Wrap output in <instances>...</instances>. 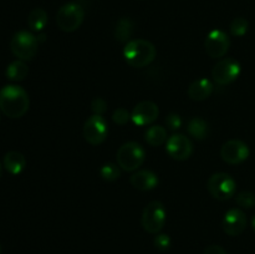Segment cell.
<instances>
[{"mask_svg":"<svg viewBox=\"0 0 255 254\" xmlns=\"http://www.w3.org/2000/svg\"><path fill=\"white\" fill-rule=\"evenodd\" d=\"M187 131L193 138L202 141L209 134V125L202 117H193L187 125Z\"/></svg>","mask_w":255,"mask_h":254,"instance_id":"19","label":"cell"},{"mask_svg":"<svg viewBox=\"0 0 255 254\" xmlns=\"http://www.w3.org/2000/svg\"><path fill=\"white\" fill-rule=\"evenodd\" d=\"M131 184L139 191H151L158 184V177L152 171L142 169L132 174Z\"/></svg>","mask_w":255,"mask_h":254,"instance_id":"15","label":"cell"},{"mask_svg":"<svg viewBox=\"0 0 255 254\" xmlns=\"http://www.w3.org/2000/svg\"><path fill=\"white\" fill-rule=\"evenodd\" d=\"M231 46V40H229L227 32L223 30L214 29L207 35L206 41H204V49L212 59H221L228 52Z\"/></svg>","mask_w":255,"mask_h":254,"instance_id":"10","label":"cell"},{"mask_svg":"<svg viewBox=\"0 0 255 254\" xmlns=\"http://www.w3.org/2000/svg\"><path fill=\"white\" fill-rule=\"evenodd\" d=\"M91 110L92 112H94V115L102 116L107 110L106 101H105L104 99H101V97H95L91 101Z\"/></svg>","mask_w":255,"mask_h":254,"instance_id":"28","label":"cell"},{"mask_svg":"<svg viewBox=\"0 0 255 254\" xmlns=\"http://www.w3.org/2000/svg\"><path fill=\"white\" fill-rule=\"evenodd\" d=\"M236 202L242 208H253L255 206V194L248 191L239 192L236 196Z\"/></svg>","mask_w":255,"mask_h":254,"instance_id":"25","label":"cell"},{"mask_svg":"<svg viewBox=\"0 0 255 254\" xmlns=\"http://www.w3.org/2000/svg\"><path fill=\"white\" fill-rule=\"evenodd\" d=\"M6 77L11 81H22L29 74V67L22 60H16L6 67Z\"/></svg>","mask_w":255,"mask_h":254,"instance_id":"21","label":"cell"},{"mask_svg":"<svg viewBox=\"0 0 255 254\" xmlns=\"http://www.w3.org/2000/svg\"><path fill=\"white\" fill-rule=\"evenodd\" d=\"M146 142L152 147L162 146L167 142V129L163 126H152L146 132Z\"/></svg>","mask_w":255,"mask_h":254,"instance_id":"22","label":"cell"},{"mask_svg":"<svg viewBox=\"0 0 255 254\" xmlns=\"http://www.w3.org/2000/svg\"><path fill=\"white\" fill-rule=\"evenodd\" d=\"M85 11L77 2H67L62 5L56 15V24L64 32H74L82 25Z\"/></svg>","mask_w":255,"mask_h":254,"instance_id":"4","label":"cell"},{"mask_svg":"<svg viewBox=\"0 0 255 254\" xmlns=\"http://www.w3.org/2000/svg\"><path fill=\"white\" fill-rule=\"evenodd\" d=\"M117 164L125 172L137 171L143 164L146 152L137 142H127L122 144L116 154Z\"/></svg>","mask_w":255,"mask_h":254,"instance_id":"3","label":"cell"},{"mask_svg":"<svg viewBox=\"0 0 255 254\" xmlns=\"http://www.w3.org/2000/svg\"><path fill=\"white\" fill-rule=\"evenodd\" d=\"M252 228H253V231L255 232V216L252 218Z\"/></svg>","mask_w":255,"mask_h":254,"instance_id":"31","label":"cell"},{"mask_svg":"<svg viewBox=\"0 0 255 254\" xmlns=\"http://www.w3.org/2000/svg\"><path fill=\"white\" fill-rule=\"evenodd\" d=\"M0 254H1V246H0Z\"/></svg>","mask_w":255,"mask_h":254,"instance_id":"33","label":"cell"},{"mask_svg":"<svg viewBox=\"0 0 255 254\" xmlns=\"http://www.w3.org/2000/svg\"><path fill=\"white\" fill-rule=\"evenodd\" d=\"M166 151L176 161H186L193 153V143L184 134L176 133L167 139Z\"/></svg>","mask_w":255,"mask_h":254,"instance_id":"12","label":"cell"},{"mask_svg":"<svg viewBox=\"0 0 255 254\" xmlns=\"http://www.w3.org/2000/svg\"><path fill=\"white\" fill-rule=\"evenodd\" d=\"M249 30V22L246 17H236L233 21L231 22V26H229V31L233 36L241 37L248 32Z\"/></svg>","mask_w":255,"mask_h":254,"instance_id":"23","label":"cell"},{"mask_svg":"<svg viewBox=\"0 0 255 254\" xmlns=\"http://www.w3.org/2000/svg\"><path fill=\"white\" fill-rule=\"evenodd\" d=\"M166 126L169 131H177V129L181 128L182 126V119L179 115L177 114H169L166 117Z\"/></svg>","mask_w":255,"mask_h":254,"instance_id":"27","label":"cell"},{"mask_svg":"<svg viewBox=\"0 0 255 254\" xmlns=\"http://www.w3.org/2000/svg\"><path fill=\"white\" fill-rule=\"evenodd\" d=\"M203 254H227V252L226 249L222 248L221 246H216V244H213V246L207 247Z\"/></svg>","mask_w":255,"mask_h":254,"instance_id":"30","label":"cell"},{"mask_svg":"<svg viewBox=\"0 0 255 254\" xmlns=\"http://www.w3.org/2000/svg\"><path fill=\"white\" fill-rule=\"evenodd\" d=\"M158 115V106L153 101H142L132 110L131 120L136 126H148L156 121Z\"/></svg>","mask_w":255,"mask_h":254,"instance_id":"13","label":"cell"},{"mask_svg":"<svg viewBox=\"0 0 255 254\" xmlns=\"http://www.w3.org/2000/svg\"><path fill=\"white\" fill-rule=\"evenodd\" d=\"M112 120H114V122L116 125L124 126V125H126L131 120V114L126 109H124V107H119L112 114Z\"/></svg>","mask_w":255,"mask_h":254,"instance_id":"26","label":"cell"},{"mask_svg":"<svg viewBox=\"0 0 255 254\" xmlns=\"http://www.w3.org/2000/svg\"><path fill=\"white\" fill-rule=\"evenodd\" d=\"M251 154L248 144L241 139H231L226 142L221 148V157L226 163L239 164L247 161Z\"/></svg>","mask_w":255,"mask_h":254,"instance_id":"11","label":"cell"},{"mask_svg":"<svg viewBox=\"0 0 255 254\" xmlns=\"http://www.w3.org/2000/svg\"><path fill=\"white\" fill-rule=\"evenodd\" d=\"M213 89L214 87L211 80L202 77V79L196 80L189 85L188 96L193 101H204L211 96Z\"/></svg>","mask_w":255,"mask_h":254,"instance_id":"16","label":"cell"},{"mask_svg":"<svg viewBox=\"0 0 255 254\" xmlns=\"http://www.w3.org/2000/svg\"><path fill=\"white\" fill-rule=\"evenodd\" d=\"M1 174H2V166L1 163H0V177H1Z\"/></svg>","mask_w":255,"mask_h":254,"instance_id":"32","label":"cell"},{"mask_svg":"<svg viewBox=\"0 0 255 254\" xmlns=\"http://www.w3.org/2000/svg\"><path fill=\"white\" fill-rule=\"evenodd\" d=\"M154 247L159 251H167L171 247V238L167 234H157L154 237Z\"/></svg>","mask_w":255,"mask_h":254,"instance_id":"29","label":"cell"},{"mask_svg":"<svg viewBox=\"0 0 255 254\" xmlns=\"http://www.w3.org/2000/svg\"><path fill=\"white\" fill-rule=\"evenodd\" d=\"M49 21V16L47 12L41 7H36V9L31 10V12L27 16V24L32 31H41L44 27L47 25Z\"/></svg>","mask_w":255,"mask_h":254,"instance_id":"20","label":"cell"},{"mask_svg":"<svg viewBox=\"0 0 255 254\" xmlns=\"http://www.w3.org/2000/svg\"><path fill=\"white\" fill-rule=\"evenodd\" d=\"M207 189L213 198L218 201H228L236 196L237 183L231 174L219 172L209 177L207 182Z\"/></svg>","mask_w":255,"mask_h":254,"instance_id":"6","label":"cell"},{"mask_svg":"<svg viewBox=\"0 0 255 254\" xmlns=\"http://www.w3.org/2000/svg\"><path fill=\"white\" fill-rule=\"evenodd\" d=\"M166 208L162 202L152 201L143 209L141 218L142 227L151 234L159 233L166 224Z\"/></svg>","mask_w":255,"mask_h":254,"instance_id":"7","label":"cell"},{"mask_svg":"<svg viewBox=\"0 0 255 254\" xmlns=\"http://www.w3.org/2000/svg\"><path fill=\"white\" fill-rule=\"evenodd\" d=\"M119 164L115 163H106L101 167L100 169V174H101L102 178L107 182H114L121 176V171H120Z\"/></svg>","mask_w":255,"mask_h":254,"instance_id":"24","label":"cell"},{"mask_svg":"<svg viewBox=\"0 0 255 254\" xmlns=\"http://www.w3.org/2000/svg\"><path fill=\"white\" fill-rule=\"evenodd\" d=\"M26 159L24 154L17 151H10L4 157V168L11 174H19L24 171Z\"/></svg>","mask_w":255,"mask_h":254,"instance_id":"17","label":"cell"},{"mask_svg":"<svg viewBox=\"0 0 255 254\" xmlns=\"http://www.w3.org/2000/svg\"><path fill=\"white\" fill-rule=\"evenodd\" d=\"M84 138L92 146L101 144L109 134V126L104 116L92 115L85 121L84 128H82Z\"/></svg>","mask_w":255,"mask_h":254,"instance_id":"8","label":"cell"},{"mask_svg":"<svg viewBox=\"0 0 255 254\" xmlns=\"http://www.w3.org/2000/svg\"><path fill=\"white\" fill-rule=\"evenodd\" d=\"M10 47L15 56L22 61H29L35 57L39 50V40L29 31H17L12 36Z\"/></svg>","mask_w":255,"mask_h":254,"instance_id":"5","label":"cell"},{"mask_svg":"<svg viewBox=\"0 0 255 254\" xmlns=\"http://www.w3.org/2000/svg\"><path fill=\"white\" fill-rule=\"evenodd\" d=\"M242 71L241 64L232 57H226L214 65L212 70V77L216 84L224 86V85L232 84L239 77Z\"/></svg>","mask_w":255,"mask_h":254,"instance_id":"9","label":"cell"},{"mask_svg":"<svg viewBox=\"0 0 255 254\" xmlns=\"http://www.w3.org/2000/svg\"><path fill=\"white\" fill-rule=\"evenodd\" d=\"M157 50L148 40L136 39L126 44L124 49V57L132 67H146L156 59Z\"/></svg>","mask_w":255,"mask_h":254,"instance_id":"2","label":"cell"},{"mask_svg":"<svg viewBox=\"0 0 255 254\" xmlns=\"http://www.w3.org/2000/svg\"><path fill=\"white\" fill-rule=\"evenodd\" d=\"M134 24L128 17H121L116 22V26L114 30V36L116 41L119 42H128L131 41V37L133 35Z\"/></svg>","mask_w":255,"mask_h":254,"instance_id":"18","label":"cell"},{"mask_svg":"<svg viewBox=\"0 0 255 254\" xmlns=\"http://www.w3.org/2000/svg\"><path fill=\"white\" fill-rule=\"evenodd\" d=\"M222 227H223V231L226 232L228 236H239V234L243 233L244 229H246L247 227L246 213L239 208L229 209V211L224 214Z\"/></svg>","mask_w":255,"mask_h":254,"instance_id":"14","label":"cell"},{"mask_svg":"<svg viewBox=\"0 0 255 254\" xmlns=\"http://www.w3.org/2000/svg\"><path fill=\"white\" fill-rule=\"evenodd\" d=\"M30 99L19 85H6L0 90V111L10 119H20L27 112Z\"/></svg>","mask_w":255,"mask_h":254,"instance_id":"1","label":"cell"}]
</instances>
